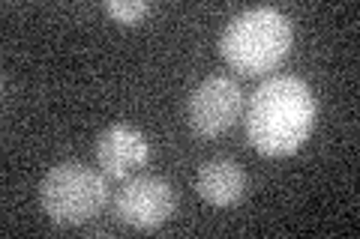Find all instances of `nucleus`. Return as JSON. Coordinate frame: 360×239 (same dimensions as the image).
Here are the masks:
<instances>
[{
	"label": "nucleus",
	"instance_id": "39448f33",
	"mask_svg": "<svg viewBox=\"0 0 360 239\" xmlns=\"http://www.w3.org/2000/svg\"><path fill=\"white\" fill-rule=\"evenodd\" d=\"M174 212V191L160 177H132L115 195V215L120 224L139 233L162 227Z\"/></svg>",
	"mask_w": 360,
	"mask_h": 239
},
{
	"label": "nucleus",
	"instance_id": "7ed1b4c3",
	"mask_svg": "<svg viewBox=\"0 0 360 239\" xmlns=\"http://www.w3.org/2000/svg\"><path fill=\"white\" fill-rule=\"evenodd\" d=\"M39 203L60 227L87 224L108 203V177L82 162L54 165L39 183Z\"/></svg>",
	"mask_w": 360,
	"mask_h": 239
},
{
	"label": "nucleus",
	"instance_id": "f03ea898",
	"mask_svg": "<svg viewBox=\"0 0 360 239\" xmlns=\"http://www.w3.org/2000/svg\"><path fill=\"white\" fill-rule=\"evenodd\" d=\"M295 39L291 21L274 6H255L234 15L219 36L222 60L240 75L274 72Z\"/></svg>",
	"mask_w": 360,
	"mask_h": 239
},
{
	"label": "nucleus",
	"instance_id": "20e7f679",
	"mask_svg": "<svg viewBox=\"0 0 360 239\" xmlns=\"http://www.w3.org/2000/svg\"><path fill=\"white\" fill-rule=\"evenodd\" d=\"M243 93L238 81H231L229 75H210L189 93L186 120L198 138H219L238 123Z\"/></svg>",
	"mask_w": 360,
	"mask_h": 239
},
{
	"label": "nucleus",
	"instance_id": "f257e3e1",
	"mask_svg": "<svg viewBox=\"0 0 360 239\" xmlns=\"http://www.w3.org/2000/svg\"><path fill=\"white\" fill-rule=\"evenodd\" d=\"M315 126V96L307 81L276 75L258 84L246 108V135L262 156H291Z\"/></svg>",
	"mask_w": 360,
	"mask_h": 239
},
{
	"label": "nucleus",
	"instance_id": "423d86ee",
	"mask_svg": "<svg viewBox=\"0 0 360 239\" xmlns=\"http://www.w3.org/2000/svg\"><path fill=\"white\" fill-rule=\"evenodd\" d=\"M150 156L148 138L132 126H108L96 138V162L108 179H127Z\"/></svg>",
	"mask_w": 360,
	"mask_h": 239
},
{
	"label": "nucleus",
	"instance_id": "6e6552de",
	"mask_svg": "<svg viewBox=\"0 0 360 239\" xmlns=\"http://www.w3.org/2000/svg\"><path fill=\"white\" fill-rule=\"evenodd\" d=\"M105 13L117 25H139L150 13V4H144V0H105Z\"/></svg>",
	"mask_w": 360,
	"mask_h": 239
},
{
	"label": "nucleus",
	"instance_id": "0eeeda50",
	"mask_svg": "<svg viewBox=\"0 0 360 239\" xmlns=\"http://www.w3.org/2000/svg\"><path fill=\"white\" fill-rule=\"evenodd\" d=\"M195 189L210 207H234L246 191V174L231 158H207L198 168Z\"/></svg>",
	"mask_w": 360,
	"mask_h": 239
}]
</instances>
